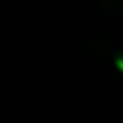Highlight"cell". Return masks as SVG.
<instances>
[{
  "label": "cell",
  "mask_w": 123,
  "mask_h": 123,
  "mask_svg": "<svg viewBox=\"0 0 123 123\" xmlns=\"http://www.w3.org/2000/svg\"><path fill=\"white\" fill-rule=\"evenodd\" d=\"M98 4H99L103 9L111 10V12L123 10V0H98Z\"/></svg>",
  "instance_id": "1"
},
{
  "label": "cell",
  "mask_w": 123,
  "mask_h": 123,
  "mask_svg": "<svg viewBox=\"0 0 123 123\" xmlns=\"http://www.w3.org/2000/svg\"><path fill=\"white\" fill-rule=\"evenodd\" d=\"M113 64L116 66L118 71L123 73V51H118V52L113 54Z\"/></svg>",
  "instance_id": "2"
}]
</instances>
